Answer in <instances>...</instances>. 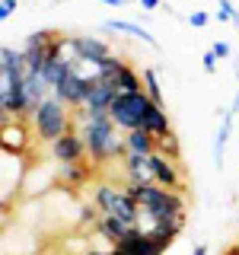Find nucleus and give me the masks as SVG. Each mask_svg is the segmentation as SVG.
Here are the masks:
<instances>
[{
    "label": "nucleus",
    "mask_w": 239,
    "mask_h": 255,
    "mask_svg": "<svg viewBox=\"0 0 239 255\" xmlns=\"http://www.w3.org/2000/svg\"><path fill=\"white\" fill-rule=\"evenodd\" d=\"M74 128L86 140V153L96 169L124 159V131L109 115H90L86 109H74Z\"/></svg>",
    "instance_id": "f257e3e1"
},
{
    "label": "nucleus",
    "mask_w": 239,
    "mask_h": 255,
    "mask_svg": "<svg viewBox=\"0 0 239 255\" xmlns=\"http://www.w3.org/2000/svg\"><path fill=\"white\" fill-rule=\"evenodd\" d=\"M131 195L137 198V227L150 230L153 223L163 220H179L185 217V191H172L163 185H127Z\"/></svg>",
    "instance_id": "f03ea898"
},
{
    "label": "nucleus",
    "mask_w": 239,
    "mask_h": 255,
    "mask_svg": "<svg viewBox=\"0 0 239 255\" xmlns=\"http://www.w3.org/2000/svg\"><path fill=\"white\" fill-rule=\"evenodd\" d=\"M29 125H32V134L42 143H54L74 128V109H67L58 96H48L42 106L29 115Z\"/></svg>",
    "instance_id": "7ed1b4c3"
},
{
    "label": "nucleus",
    "mask_w": 239,
    "mask_h": 255,
    "mask_svg": "<svg viewBox=\"0 0 239 255\" xmlns=\"http://www.w3.org/2000/svg\"><path fill=\"white\" fill-rule=\"evenodd\" d=\"M93 204L99 207L102 217H118L124 223H131V227H137V198L131 195V188H121L115 185V182H99L93 191Z\"/></svg>",
    "instance_id": "20e7f679"
},
{
    "label": "nucleus",
    "mask_w": 239,
    "mask_h": 255,
    "mask_svg": "<svg viewBox=\"0 0 239 255\" xmlns=\"http://www.w3.org/2000/svg\"><path fill=\"white\" fill-rule=\"evenodd\" d=\"M150 106H153V99H150L147 93H118L115 102H112L109 109V118L115 122L121 131H137V128H143V122H147V112Z\"/></svg>",
    "instance_id": "39448f33"
},
{
    "label": "nucleus",
    "mask_w": 239,
    "mask_h": 255,
    "mask_svg": "<svg viewBox=\"0 0 239 255\" xmlns=\"http://www.w3.org/2000/svg\"><path fill=\"white\" fill-rule=\"evenodd\" d=\"M99 77L106 80L115 93H140L143 90V74H137L134 64L127 58H121V54H112L99 67Z\"/></svg>",
    "instance_id": "423d86ee"
},
{
    "label": "nucleus",
    "mask_w": 239,
    "mask_h": 255,
    "mask_svg": "<svg viewBox=\"0 0 239 255\" xmlns=\"http://www.w3.org/2000/svg\"><path fill=\"white\" fill-rule=\"evenodd\" d=\"M48 156H51L54 166H70V163H83L86 156V140L80 137L77 128H70L64 137H58L54 143H48Z\"/></svg>",
    "instance_id": "0eeeda50"
},
{
    "label": "nucleus",
    "mask_w": 239,
    "mask_h": 255,
    "mask_svg": "<svg viewBox=\"0 0 239 255\" xmlns=\"http://www.w3.org/2000/svg\"><path fill=\"white\" fill-rule=\"evenodd\" d=\"M93 80L90 74H80V70H67L64 74V80L58 86H54V96L64 102L67 109H83V102H86V96H90V86H93Z\"/></svg>",
    "instance_id": "6e6552de"
},
{
    "label": "nucleus",
    "mask_w": 239,
    "mask_h": 255,
    "mask_svg": "<svg viewBox=\"0 0 239 255\" xmlns=\"http://www.w3.org/2000/svg\"><path fill=\"white\" fill-rule=\"evenodd\" d=\"M70 48L77 51V58L80 61H86L90 67L99 70L102 64H106L112 54H115V48L106 45L102 38H96V35H70Z\"/></svg>",
    "instance_id": "1a4fd4ad"
},
{
    "label": "nucleus",
    "mask_w": 239,
    "mask_h": 255,
    "mask_svg": "<svg viewBox=\"0 0 239 255\" xmlns=\"http://www.w3.org/2000/svg\"><path fill=\"white\" fill-rule=\"evenodd\" d=\"M29 137H35V134H32L29 118H13V122H10V115H3L0 147L10 150V153H26V150H29Z\"/></svg>",
    "instance_id": "9d476101"
},
{
    "label": "nucleus",
    "mask_w": 239,
    "mask_h": 255,
    "mask_svg": "<svg viewBox=\"0 0 239 255\" xmlns=\"http://www.w3.org/2000/svg\"><path fill=\"white\" fill-rule=\"evenodd\" d=\"M153 169H156V185L172 188V191H185V172H182L179 159H169L166 153H153Z\"/></svg>",
    "instance_id": "9b49d317"
},
{
    "label": "nucleus",
    "mask_w": 239,
    "mask_h": 255,
    "mask_svg": "<svg viewBox=\"0 0 239 255\" xmlns=\"http://www.w3.org/2000/svg\"><path fill=\"white\" fill-rule=\"evenodd\" d=\"M121 166H124V179H127V185H156L153 156L127 153V156L121 159Z\"/></svg>",
    "instance_id": "f8f14e48"
},
{
    "label": "nucleus",
    "mask_w": 239,
    "mask_h": 255,
    "mask_svg": "<svg viewBox=\"0 0 239 255\" xmlns=\"http://www.w3.org/2000/svg\"><path fill=\"white\" fill-rule=\"evenodd\" d=\"M115 90L102 80L99 74H96L93 80V86H90V96H86V102H83V109L90 112V115H109V109H112V102H115Z\"/></svg>",
    "instance_id": "ddd939ff"
},
{
    "label": "nucleus",
    "mask_w": 239,
    "mask_h": 255,
    "mask_svg": "<svg viewBox=\"0 0 239 255\" xmlns=\"http://www.w3.org/2000/svg\"><path fill=\"white\" fill-rule=\"evenodd\" d=\"M96 172V166L93 163H70V166H58L54 169V179H58V185H64V188H80L86 179Z\"/></svg>",
    "instance_id": "4468645a"
},
{
    "label": "nucleus",
    "mask_w": 239,
    "mask_h": 255,
    "mask_svg": "<svg viewBox=\"0 0 239 255\" xmlns=\"http://www.w3.org/2000/svg\"><path fill=\"white\" fill-rule=\"evenodd\" d=\"M131 230H134L131 223H124V220H118V217H102V214H99V217H96V230H93V233L99 236V239H106L109 246H118L127 233H131Z\"/></svg>",
    "instance_id": "2eb2a0df"
},
{
    "label": "nucleus",
    "mask_w": 239,
    "mask_h": 255,
    "mask_svg": "<svg viewBox=\"0 0 239 255\" xmlns=\"http://www.w3.org/2000/svg\"><path fill=\"white\" fill-rule=\"evenodd\" d=\"M127 153H137V156H153L156 153V137L150 131H143V128H137V131H127L124 134V156Z\"/></svg>",
    "instance_id": "dca6fc26"
},
{
    "label": "nucleus",
    "mask_w": 239,
    "mask_h": 255,
    "mask_svg": "<svg viewBox=\"0 0 239 255\" xmlns=\"http://www.w3.org/2000/svg\"><path fill=\"white\" fill-rule=\"evenodd\" d=\"M102 29H106V32H121V35L140 38V42H147V45L159 48V38L153 35V32H147L143 26H134V22H124V19H106V22H102Z\"/></svg>",
    "instance_id": "f3484780"
},
{
    "label": "nucleus",
    "mask_w": 239,
    "mask_h": 255,
    "mask_svg": "<svg viewBox=\"0 0 239 255\" xmlns=\"http://www.w3.org/2000/svg\"><path fill=\"white\" fill-rule=\"evenodd\" d=\"M143 131H150L153 137H166V134H172V125H169V115H166V106H150L147 112V122H143Z\"/></svg>",
    "instance_id": "a211bd4d"
},
{
    "label": "nucleus",
    "mask_w": 239,
    "mask_h": 255,
    "mask_svg": "<svg viewBox=\"0 0 239 255\" xmlns=\"http://www.w3.org/2000/svg\"><path fill=\"white\" fill-rule=\"evenodd\" d=\"M230 131H233V115L227 112L220 131H217V143H214V159H217V169H223V150H227V140H230Z\"/></svg>",
    "instance_id": "6ab92c4d"
},
{
    "label": "nucleus",
    "mask_w": 239,
    "mask_h": 255,
    "mask_svg": "<svg viewBox=\"0 0 239 255\" xmlns=\"http://www.w3.org/2000/svg\"><path fill=\"white\" fill-rule=\"evenodd\" d=\"M143 93H147L150 99L156 102V106H166V102H163V90H159V77H156L153 67L143 70Z\"/></svg>",
    "instance_id": "aec40b11"
},
{
    "label": "nucleus",
    "mask_w": 239,
    "mask_h": 255,
    "mask_svg": "<svg viewBox=\"0 0 239 255\" xmlns=\"http://www.w3.org/2000/svg\"><path fill=\"white\" fill-rule=\"evenodd\" d=\"M156 150H159V153H166L169 159H179V156H182V147H179V137H175V131L166 134V137H159V140H156Z\"/></svg>",
    "instance_id": "412c9836"
},
{
    "label": "nucleus",
    "mask_w": 239,
    "mask_h": 255,
    "mask_svg": "<svg viewBox=\"0 0 239 255\" xmlns=\"http://www.w3.org/2000/svg\"><path fill=\"white\" fill-rule=\"evenodd\" d=\"M217 19H230L239 29V10L233 6V0H217Z\"/></svg>",
    "instance_id": "4be33fe9"
},
{
    "label": "nucleus",
    "mask_w": 239,
    "mask_h": 255,
    "mask_svg": "<svg viewBox=\"0 0 239 255\" xmlns=\"http://www.w3.org/2000/svg\"><path fill=\"white\" fill-rule=\"evenodd\" d=\"M207 22H211V13H207V10H195V13H188V26H191V29H204Z\"/></svg>",
    "instance_id": "5701e85b"
},
{
    "label": "nucleus",
    "mask_w": 239,
    "mask_h": 255,
    "mask_svg": "<svg viewBox=\"0 0 239 255\" xmlns=\"http://www.w3.org/2000/svg\"><path fill=\"white\" fill-rule=\"evenodd\" d=\"M16 10H19V0H0V22H10Z\"/></svg>",
    "instance_id": "b1692460"
},
{
    "label": "nucleus",
    "mask_w": 239,
    "mask_h": 255,
    "mask_svg": "<svg viewBox=\"0 0 239 255\" xmlns=\"http://www.w3.org/2000/svg\"><path fill=\"white\" fill-rule=\"evenodd\" d=\"M217 54H214V51H204V58H201V64H204V70H207V74H214V70H217Z\"/></svg>",
    "instance_id": "393cba45"
},
{
    "label": "nucleus",
    "mask_w": 239,
    "mask_h": 255,
    "mask_svg": "<svg viewBox=\"0 0 239 255\" xmlns=\"http://www.w3.org/2000/svg\"><path fill=\"white\" fill-rule=\"evenodd\" d=\"M211 51L217 54V58H230V42H223V38H217V42L211 45Z\"/></svg>",
    "instance_id": "a878e982"
},
{
    "label": "nucleus",
    "mask_w": 239,
    "mask_h": 255,
    "mask_svg": "<svg viewBox=\"0 0 239 255\" xmlns=\"http://www.w3.org/2000/svg\"><path fill=\"white\" fill-rule=\"evenodd\" d=\"M236 74H239V58H236ZM239 112V86H236V96H233V106H230V115Z\"/></svg>",
    "instance_id": "bb28decb"
},
{
    "label": "nucleus",
    "mask_w": 239,
    "mask_h": 255,
    "mask_svg": "<svg viewBox=\"0 0 239 255\" xmlns=\"http://www.w3.org/2000/svg\"><path fill=\"white\" fill-rule=\"evenodd\" d=\"M159 3H163V0H140V6H143V10H156Z\"/></svg>",
    "instance_id": "cd10ccee"
},
{
    "label": "nucleus",
    "mask_w": 239,
    "mask_h": 255,
    "mask_svg": "<svg viewBox=\"0 0 239 255\" xmlns=\"http://www.w3.org/2000/svg\"><path fill=\"white\" fill-rule=\"evenodd\" d=\"M83 255H109V249H93V246H90V249H86Z\"/></svg>",
    "instance_id": "c85d7f7f"
},
{
    "label": "nucleus",
    "mask_w": 239,
    "mask_h": 255,
    "mask_svg": "<svg viewBox=\"0 0 239 255\" xmlns=\"http://www.w3.org/2000/svg\"><path fill=\"white\" fill-rule=\"evenodd\" d=\"M191 255H207V246H204V243H198V246H195V252H191Z\"/></svg>",
    "instance_id": "c756f323"
},
{
    "label": "nucleus",
    "mask_w": 239,
    "mask_h": 255,
    "mask_svg": "<svg viewBox=\"0 0 239 255\" xmlns=\"http://www.w3.org/2000/svg\"><path fill=\"white\" fill-rule=\"evenodd\" d=\"M109 255H131V252H124V249H118V246H109Z\"/></svg>",
    "instance_id": "7c9ffc66"
},
{
    "label": "nucleus",
    "mask_w": 239,
    "mask_h": 255,
    "mask_svg": "<svg viewBox=\"0 0 239 255\" xmlns=\"http://www.w3.org/2000/svg\"><path fill=\"white\" fill-rule=\"evenodd\" d=\"M102 3H106V6H124L127 0H102Z\"/></svg>",
    "instance_id": "2f4dec72"
},
{
    "label": "nucleus",
    "mask_w": 239,
    "mask_h": 255,
    "mask_svg": "<svg viewBox=\"0 0 239 255\" xmlns=\"http://www.w3.org/2000/svg\"><path fill=\"white\" fill-rule=\"evenodd\" d=\"M223 255H239V246H230V249L223 252Z\"/></svg>",
    "instance_id": "473e14b6"
}]
</instances>
